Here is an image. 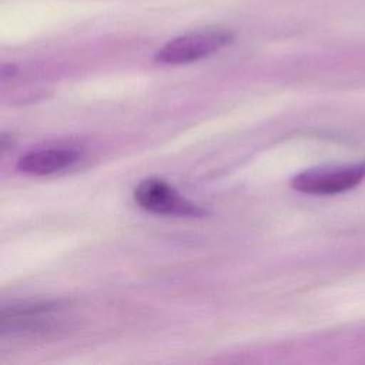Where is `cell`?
Here are the masks:
<instances>
[{
	"instance_id": "4",
	"label": "cell",
	"mask_w": 365,
	"mask_h": 365,
	"mask_svg": "<svg viewBox=\"0 0 365 365\" xmlns=\"http://www.w3.org/2000/svg\"><path fill=\"white\" fill-rule=\"evenodd\" d=\"M81 158V153L76 147H47L29 151L20 157L17 168L30 175H48L66 170Z\"/></svg>"
},
{
	"instance_id": "1",
	"label": "cell",
	"mask_w": 365,
	"mask_h": 365,
	"mask_svg": "<svg viewBox=\"0 0 365 365\" xmlns=\"http://www.w3.org/2000/svg\"><path fill=\"white\" fill-rule=\"evenodd\" d=\"M365 178V161L351 165L317 167L301 171L291 180V187L304 194L332 195L355 188Z\"/></svg>"
},
{
	"instance_id": "2",
	"label": "cell",
	"mask_w": 365,
	"mask_h": 365,
	"mask_svg": "<svg viewBox=\"0 0 365 365\" xmlns=\"http://www.w3.org/2000/svg\"><path fill=\"white\" fill-rule=\"evenodd\" d=\"M234 34L224 29H204L180 36L164 44L155 60L164 64H184L201 60L230 44Z\"/></svg>"
},
{
	"instance_id": "5",
	"label": "cell",
	"mask_w": 365,
	"mask_h": 365,
	"mask_svg": "<svg viewBox=\"0 0 365 365\" xmlns=\"http://www.w3.org/2000/svg\"><path fill=\"white\" fill-rule=\"evenodd\" d=\"M16 70H17V68H16V66H11V64H9V66H7V64H4V66L1 67V77H3V78H6L9 74H10V76H13V74L16 73Z\"/></svg>"
},
{
	"instance_id": "3",
	"label": "cell",
	"mask_w": 365,
	"mask_h": 365,
	"mask_svg": "<svg viewBox=\"0 0 365 365\" xmlns=\"http://www.w3.org/2000/svg\"><path fill=\"white\" fill-rule=\"evenodd\" d=\"M137 204L155 214L177 217H201L205 214L200 205L181 197L171 185L161 178H145L134 190Z\"/></svg>"
}]
</instances>
